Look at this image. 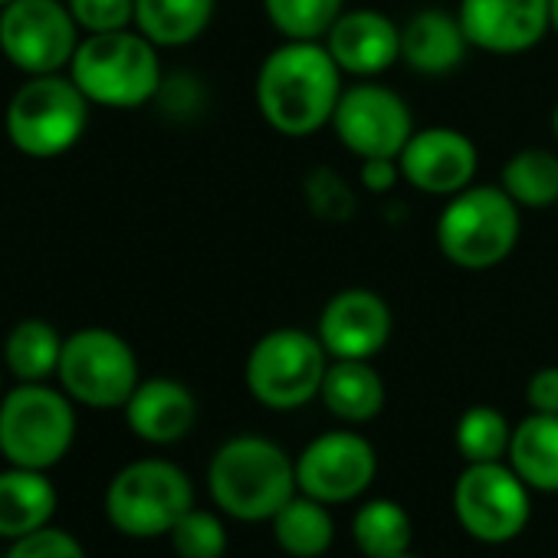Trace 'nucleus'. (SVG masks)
Wrapping results in <instances>:
<instances>
[{
    "mask_svg": "<svg viewBox=\"0 0 558 558\" xmlns=\"http://www.w3.org/2000/svg\"><path fill=\"white\" fill-rule=\"evenodd\" d=\"M263 11L287 40H326L345 14V0H263Z\"/></svg>",
    "mask_w": 558,
    "mask_h": 558,
    "instance_id": "obj_29",
    "label": "nucleus"
},
{
    "mask_svg": "<svg viewBox=\"0 0 558 558\" xmlns=\"http://www.w3.org/2000/svg\"><path fill=\"white\" fill-rule=\"evenodd\" d=\"M398 558H421V555H411V551H404V555H398Z\"/></svg>",
    "mask_w": 558,
    "mask_h": 558,
    "instance_id": "obj_39",
    "label": "nucleus"
},
{
    "mask_svg": "<svg viewBox=\"0 0 558 558\" xmlns=\"http://www.w3.org/2000/svg\"><path fill=\"white\" fill-rule=\"evenodd\" d=\"M345 76L372 80L401 60V31L381 11H345L323 40Z\"/></svg>",
    "mask_w": 558,
    "mask_h": 558,
    "instance_id": "obj_17",
    "label": "nucleus"
},
{
    "mask_svg": "<svg viewBox=\"0 0 558 558\" xmlns=\"http://www.w3.org/2000/svg\"><path fill=\"white\" fill-rule=\"evenodd\" d=\"M332 359L306 329H272L246 355V388L269 411H296L319 398Z\"/></svg>",
    "mask_w": 558,
    "mask_h": 558,
    "instance_id": "obj_8",
    "label": "nucleus"
},
{
    "mask_svg": "<svg viewBox=\"0 0 558 558\" xmlns=\"http://www.w3.org/2000/svg\"><path fill=\"white\" fill-rule=\"evenodd\" d=\"M168 535L178 558H223L227 551V529L207 509H187Z\"/></svg>",
    "mask_w": 558,
    "mask_h": 558,
    "instance_id": "obj_30",
    "label": "nucleus"
},
{
    "mask_svg": "<svg viewBox=\"0 0 558 558\" xmlns=\"http://www.w3.org/2000/svg\"><path fill=\"white\" fill-rule=\"evenodd\" d=\"M512 427L502 411L489 404H473L457 421V450L466 463H496L509 457Z\"/></svg>",
    "mask_w": 558,
    "mask_h": 558,
    "instance_id": "obj_28",
    "label": "nucleus"
},
{
    "mask_svg": "<svg viewBox=\"0 0 558 558\" xmlns=\"http://www.w3.org/2000/svg\"><path fill=\"white\" fill-rule=\"evenodd\" d=\"M8 4H14V0H0V11H4Z\"/></svg>",
    "mask_w": 558,
    "mask_h": 558,
    "instance_id": "obj_38",
    "label": "nucleus"
},
{
    "mask_svg": "<svg viewBox=\"0 0 558 558\" xmlns=\"http://www.w3.org/2000/svg\"><path fill=\"white\" fill-rule=\"evenodd\" d=\"M57 512V486L47 470L11 466L0 473V538H21L50 525Z\"/></svg>",
    "mask_w": 558,
    "mask_h": 558,
    "instance_id": "obj_20",
    "label": "nucleus"
},
{
    "mask_svg": "<svg viewBox=\"0 0 558 558\" xmlns=\"http://www.w3.org/2000/svg\"><path fill=\"white\" fill-rule=\"evenodd\" d=\"M522 214L502 184H470L437 217L440 253L470 272L499 266L519 243Z\"/></svg>",
    "mask_w": 558,
    "mask_h": 558,
    "instance_id": "obj_5",
    "label": "nucleus"
},
{
    "mask_svg": "<svg viewBox=\"0 0 558 558\" xmlns=\"http://www.w3.org/2000/svg\"><path fill=\"white\" fill-rule=\"evenodd\" d=\"M129 430L155 447L184 440L197 424V398L174 378H145L125 401Z\"/></svg>",
    "mask_w": 558,
    "mask_h": 558,
    "instance_id": "obj_18",
    "label": "nucleus"
},
{
    "mask_svg": "<svg viewBox=\"0 0 558 558\" xmlns=\"http://www.w3.org/2000/svg\"><path fill=\"white\" fill-rule=\"evenodd\" d=\"M4 558H86V548L80 545V538L73 532L44 525L31 535L14 538L11 548L4 551Z\"/></svg>",
    "mask_w": 558,
    "mask_h": 558,
    "instance_id": "obj_32",
    "label": "nucleus"
},
{
    "mask_svg": "<svg viewBox=\"0 0 558 558\" xmlns=\"http://www.w3.org/2000/svg\"><path fill=\"white\" fill-rule=\"evenodd\" d=\"M272 538L293 558H319L336 542V519L326 502L296 493L272 519Z\"/></svg>",
    "mask_w": 558,
    "mask_h": 558,
    "instance_id": "obj_24",
    "label": "nucleus"
},
{
    "mask_svg": "<svg viewBox=\"0 0 558 558\" xmlns=\"http://www.w3.org/2000/svg\"><path fill=\"white\" fill-rule=\"evenodd\" d=\"M66 73L102 109H142L161 93L158 47L132 27L86 34Z\"/></svg>",
    "mask_w": 558,
    "mask_h": 558,
    "instance_id": "obj_3",
    "label": "nucleus"
},
{
    "mask_svg": "<svg viewBox=\"0 0 558 558\" xmlns=\"http://www.w3.org/2000/svg\"><path fill=\"white\" fill-rule=\"evenodd\" d=\"M306 194H310V207L316 210V217L342 220V217H352V210H355V194L329 168H319V171L310 174Z\"/></svg>",
    "mask_w": 558,
    "mask_h": 558,
    "instance_id": "obj_33",
    "label": "nucleus"
},
{
    "mask_svg": "<svg viewBox=\"0 0 558 558\" xmlns=\"http://www.w3.org/2000/svg\"><path fill=\"white\" fill-rule=\"evenodd\" d=\"M502 191L519 207L558 204V155L548 148H522L502 165Z\"/></svg>",
    "mask_w": 558,
    "mask_h": 558,
    "instance_id": "obj_27",
    "label": "nucleus"
},
{
    "mask_svg": "<svg viewBox=\"0 0 558 558\" xmlns=\"http://www.w3.org/2000/svg\"><path fill=\"white\" fill-rule=\"evenodd\" d=\"M551 31L558 34V0H551Z\"/></svg>",
    "mask_w": 558,
    "mask_h": 558,
    "instance_id": "obj_36",
    "label": "nucleus"
},
{
    "mask_svg": "<svg viewBox=\"0 0 558 558\" xmlns=\"http://www.w3.org/2000/svg\"><path fill=\"white\" fill-rule=\"evenodd\" d=\"M342 70L323 40H287L256 73V109L269 129L290 138H306L332 125L345 93Z\"/></svg>",
    "mask_w": 558,
    "mask_h": 558,
    "instance_id": "obj_1",
    "label": "nucleus"
},
{
    "mask_svg": "<svg viewBox=\"0 0 558 558\" xmlns=\"http://www.w3.org/2000/svg\"><path fill=\"white\" fill-rule=\"evenodd\" d=\"M352 538L365 558H398L411 551L414 525L401 502L368 499L352 519Z\"/></svg>",
    "mask_w": 558,
    "mask_h": 558,
    "instance_id": "obj_26",
    "label": "nucleus"
},
{
    "mask_svg": "<svg viewBox=\"0 0 558 558\" xmlns=\"http://www.w3.org/2000/svg\"><path fill=\"white\" fill-rule=\"evenodd\" d=\"M217 0H135V31L158 50L194 44L214 21Z\"/></svg>",
    "mask_w": 558,
    "mask_h": 558,
    "instance_id": "obj_23",
    "label": "nucleus"
},
{
    "mask_svg": "<svg viewBox=\"0 0 558 558\" xmlns=\"http://www.w3.org/2000/svg\"><path fill=\"white\" fill-rule=\"evenodd\" d=\"M187 509H194V483L161 457L122 466L106 489V519L129 538L168 535Z\"/></svg>",
    "mask_w": 558,
    "mask_h": 558,
    "instance_id": "obj_7",
    "label": "nucleus"
},
{
    "mask_svg": "<svg viewBox=\"0 0 558 558\" xmlns=\"http://www.w3.org/2000/svg\"><path fill=\"white\" fill-rule=\"evenodd\" d=\"M359 178H362V184H365L372 194H385V191H391L395 181L401 178L398 158H368V161H362Z\"/></svg>",
    "mask_w": 558,
    "mask_h": 558,
    "instance_id": "obj_35",
    "label": "nucleus"
},
{
    "mask_svg": "<svg viewBox=\"0 0 558 558\" xmlns=\"http://www.w3.org/2000/svg\"><path fill=\"white\" fill-rule=\"evenodd\" d=\"M63 355V336L47 319H21L4 339V365L17 381L57 378Z\"/></svg>",
    "mask_w": 558,
    "mask_h": 558,
    "instance_id": "obj_25",
    "label": "nucleus"
},
{
    "mask_svg": "<svg viewBox=\"0 0 558 558\" xmlns=\"http://www.w3.org/2000/svg\"><path fill=\"white\" fill-rule=\"evenodd\" d=\"M480 165L476 145L447 125H430V129H414L408 138L404 151L398 155L401 178L430 197H453L463 187L473 184Z\"/></svg>",
    "mask_w": 558,
    "mask_h": 558,
    "instance_id": "obj_14",
    "label": "nucleus"
},
{
    "mask_svg": "<svg viewBox=\"0 0 558 558\" xmlns=\"http://www.w3.org/2000/svg\"><path fill=\"white\" fill-rule=\"evenodd\" d=\"M66 8L83 37L135 27V0H66Z\"/></svg>",
    "mask_w": 558,
    "mask_h": 558,
    "instance_id": "obj_31",
    "label": "nucleus"
},
{
    "mask_svg": "<svg viewBox=\"0 0 558 558\" xmlns=\"http://www.w3.org/2000/svg\"><path fill=\"white\" fill-rule=\"evenodd\" d=\"M80 40L66 0H14L0 11V57L24 76L66 73Z\"/></svg>",
    "mask_w": 558,
    "mask_h": 558,
    "instance_id": "obj_10",
    "label": "nucleus"
},
{
    "mask_svg": "<svg viewBox=\"0 0 558 558\" xmlns=\"http://www.w3.org/2000/svg\"><path fill=\"white\" fill-rule=\"evenodd\" d=\"M93 102L70 73L27 76L4 109L8 142L34 161H50L73 151L89 129Z\"/></svg>",
    "mask_w": 558,
    "mask_h": 558,
    "instance_id": "obj_4",
    "label": "nucleus"
},
{
    "mask_svg": "<svg viewBox=\"0 0 558 558\" xmlns=\"http://www.w3.org/2000/svg\"><path fill=\"white\" fill-rule=\"evenodd\" d=\"M395 319L388 303L365 287L336 293L319 316V342L329 359H359L372 362L391 339Z\"/></svg>",
    "mask_w": 558,
    "mask_h": 558,
    "instance_id": "obj_16",
    "label": "nucleus"
},
{
    "mask_svg": "<svg viewBox=\"0 0 558 558\" xmlns=\"http://www.w3.org/2000/svg\"><path fill=\"white\" fill-rule=\"evenodd\" d=\"M332 129L339 142L362 161L368 158H398L414 135V116L408 102L381 83L345 86Z\"/></svg>",
    "mask_w": 558,
    "mask_h": 558,
    "instance_id": "obj_12",
    "label": "nucleus"
},
{
    "mask_svg": "<svg viewBox=\"0 0 558 558\" xmlns=\"http://www.w3.org/2000/svg\"><path fill=\"white\" fill-rule=\"evenodd\" d=\"M457 17L470 47L515 57L551 31V0H460Z\"/></svg>",
    "mask_w": 558,
    "mask_h": 558,
    "instance_id": "obj_15",
    "label": "nucleus"
},
{
    "mask_svg": "<svg viewBox=\"0 0 558 558\" xmlns=\"http://www.w3.org/2000/svg\"><path fill=\"white\" fill-rule=\"evenodd\" d=\"M453 512L466 535L486 545H502L522 535L532 515V499L525 480L506 466L496 463H466L453 486Z\"/></svg>",
    "mask_w": 558,
    "mask_h": 558,
    "instance_id": "obj_11",
    "label": "nucleus"
},
{
    "mask_svg": "<svg viewBox=\"0 0 558 558\" xmlns=\"http://www.w3.org/2000/svg\"><path fill=\"white\" fill-rule=\"evenodd\" d=\"M76 401L47 381H17L0 398V453L11 466L53 470L73 450Z\"/></svg>",
    "mask_w": 558,
    "mask_h": 558,
    "instance_id": "obj_6",
    "label": "nucleus"
},
{
    "mask_svg": "<svg viewBox=\"0 0 558 558\" xmlns=\"http://www.w3.org/2000/svg\"><path fill=\"white\" fill-rule=\"evenodd\" d=\"M551 129H555V138H558V106H555V112H551Z\"/></svg>",
    "mask_w": 558,
    "mask_h": 558,
    "instance_id": "obj_37",
    "label": "nucleus"
},
{
    "mask_svg": "<svg viewBox=\"0 0 558 558\" xmlns=\"http://www.w3.org/2000/svg\"><path fill=\"white\" fill-rule=\"evenodd\" d=\"M378 476L375 447L355 430H329L303 447L296 457L300 493L336 506L359 499Z\"/></svg>",
    "mask_w": 558,
    "mask_h": 558,
    "instance_id": "obj_13",
    "label": "nucleus"
},
{
    "mask_svg": "<svg viewBox=\"0 0 558 558\" xmlns=\"http://www.w3.org/2000/svg\"><path fill=\"white\" fill-rule=\"evenodd\" d=\"M0 398H4V378H0Z\"/></svg>",
    "mask_w": 558,
    "mask_h": 558,
    "instance_id": "obj_40",
    "label": "nucleus"
},
{
    "mask_svg": "<svg viewBox=\"0 0 558 558\" xmlns=\"http://www.w3.org/2000/svg\"><path fill=\"white\" fill-rule=\"evenodd\" d=\"M207 489L223 515L269 522L300 493L296 460L259 434H240L223 440L210 457Z\"/></svg>",
    "mask_w": 558,
    "mask_h": 558,
    "instance_id": "obj_2",
    "label": "nucleus"
},
{
    "mask_svg": "<svg viewBox=\"0 0 558 558\" xmlns=\"http://www.w3.org/2000/svg\"><path fill=\"white\" fill-rule=\"evenodd\" d=\"M319 398L332 417H339L345 424H365V421L378 417L385 408V381L372 362L332 359Z\"/></svg>",
    "mask_w": 558,
    "mask_h": 558,
    "instance_id": "obj_21",
    "label": "nucleus"
},
{
    "mask_svg": "<svg viewBox=\"0 0 558 558\" xmlns=\"http://www.w3.org/2000/svg\"><path fill=\"white\" fill-rule=\"evenodd\" d=\"M509 466L529 489L558 493V414H529L512 427Z\"/></svg>",
    "mask_w": 558,
    "mask_h": 558,
    "instance_id": "obj_22",
    "label": "nucleus"
},
{
    "mask_svg": "<svg viewBox=\"0 0 558 558\" xmlns=\"http://www.w3.org/2000/svg\"><path fill=\"white\" fill-rule=\"evenodd\" d=\"M525 401L535 414H558V368H538L525 385Z\"/></svg>",
    "mask_w": 558,
    "mask_h": 558,
    "instance_id": "obj_34",
    "label": "nucleus"
},
{
    "mask_svg": "<svg viewBox=\"0 0 558 558\" xmlns=\"http://www.w3.org/2000/svg\"><path fill=\"white\" fill-rule=\"evenodd\" d=\"M470 50V40L460 27L457 14L447 11H421L401 27V63H408L421 76H447L453 73Z\"/></svg>",
    "mask_w": 558,
    "mask_h": 558,
    "instance_id": "obj_19",
    "label": "nucleus"
},
{
    "mask_svg": "<svg viewBox=\"0 0 558 558\" xmlns=\"http://www.w3.org/2000/svg\"><path fill=\"white\" fill-rule=\"evenodd\" d=\"M57 381L76 404L93 411H116L125 408L142 381L138 355L119 332L86 326L63 339Z\"/></svg>",
    "mask_w": 558,
    "mask_h": 558,
    "instance_id": "obj_9",
    "label": "nucleus"
}]
</instances>
